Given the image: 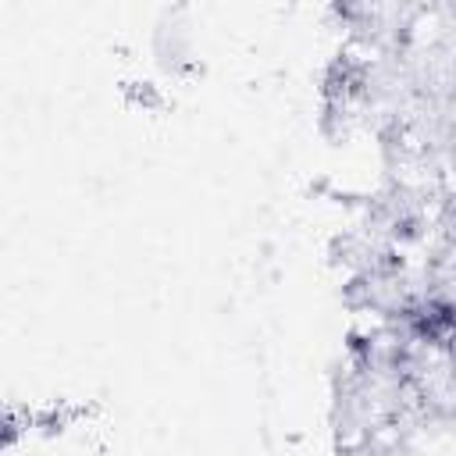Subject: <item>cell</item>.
<instances>
[{"label":"cell","mask_w":456,"mask_h":456,"mask_svg":"<svg viewBox=\"0 0 456 456\" xmlns=\"http://www.w3.org/2000/svg\"><path fill=\"white\" fill-rule=\"evenodd\" d=\"M452 346H456V338H452Z\"/></svg>","instance_id":"7a4b0ae2"},{"label":"cell","mask_w":456,"mask_h":456,"mask_svg":"<svg viewBox=\"0 0 456 456\" xmlns=\"http://www.w3.org/2000/svg\"><path fill=\"white\" fill-rule=\"evenodd\" d=\"M410 328L417 338L445 346L456 338V306L452 303H424L420 310L410 314Z\"/></svg>","instance_id":"6da1fadb"}]
</instances>
